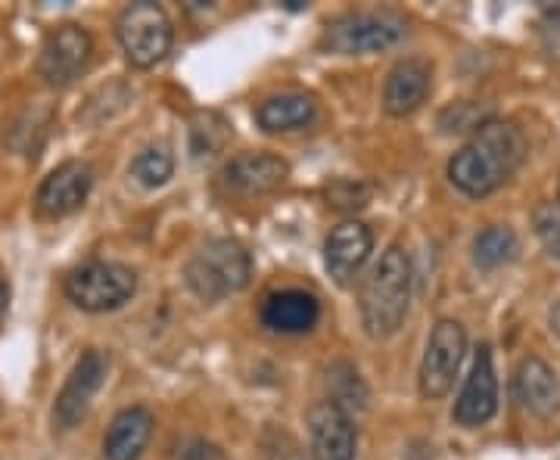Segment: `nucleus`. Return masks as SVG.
Returning <instances> with one entry per match:
<instances>
[{"mask_svg": "<svg viewBox=\"0 0 560 460\" xmlns=\"http://www.w3.org/2000/svg\"><path fill=\"white\" fill-rule=\"evenodd\" d=\"M290 175V165L275 153H241L224 165V187L241 197H259L280 187Z\"/></svg>", "mask_w": 560, "mask_h": 460, "instance_id": "2eb2a0df", "label": "nucleus"}, {"mask_svg": "<svg viewBox=\"0 0 560 460\" xmlns=\"http://www.w3.org/2000/svg\"><path fill=\"white\" fill-rule=\"evenodd\" d=\"M265 460H312L290 433H271L265 439Z\"/></svg>", "mask_w": 560, "mask_h": 460, "instance_id": "393cba45", "label": "nucleus"}, {"mask_svg": "<svg viewBox=\"0 0 560 460\" xmlns=\"http://www.w3.org/2000/svg\"><path fill=\"white\" fill-rule=\"evenodd\" d=\"M371 249H374L371 227L361 224V221H342L324 240V264H327L330 278L340 286H346L359 274L361 264L371 256Z\"/></svg>", "mask_w": 560, "mask_h": 460, "instance_id": "ddd939ff", "label": "nucleus"}, {"mask_svg": "<svg viewBox=\"0 0 560 460\" xmlns=\"http://www.w3.org/2000/svg\"><path fill=\"white\" fill-rule=\"evenodd\" d=\"M103 380H106V358L101 352H84L79 358V364L72 367L69 380L62 386L60 399H57V408H54V423L60 429H72L79 426L81 417L88 414L94 396L101 392Z\"/></svg>", "mask_w": 560, "mask_h": 460, "instance_id": "9b49d317", "label": "nucleus"}, {"mask_svg": "<svg viewBox=\"0 0 560 460\" xmlns=\"http://www.w3.org/2000/svg\"><path fill=\"white\" fill-rule=\"evenodd\" d=\"M116 35L128 62L138 69H153L172 50V22L165 16V10L150 0H140L121 10Z\"/></svg>", "mask_w": 560, "mask_h": 460, "instance_id": "423d86ee", "label": "nucleus"}, {"mask_svg": "<svg viewBox=\"0 0 560 460\" xmlns=\"http://www.w3.org/2000/svg\"><path fill=\"white\" fill-rule=\"evenodd\" d=\"M536 234L551 259L560 261V202H541L533 215Z\"/></svg>", "mask_w": 560, "mask_h": 460, "instance_id": "b1692460", "label": "nucleus"}, {"mask_svg": "<svg viewBox=\"0 0 560 460\" xmlns=\"http://www.w3.org/2000/svg\"><path fill=\"white\" fill-rule=\"evenodd\" d=\"M94 187V168L88 162H62L57 165L38 187V212L47 219H62L72 215L75 209L84 205Z\"/></svg>", "mask_w": 560, "mask_h": 460, "instance_id": "9d476101", "label": "nucleus"}, {"mask_svg": "<svg viewBox=\"0 0 560 460\" xmlns=\"http://www.w3.org/2000/svg\"><path fill=\"white\" fill-rule=\"evenodd\" d=\"M408 35V22L389 10L371 13H346L327 25L320 47L340 57H361V54H381L396 47Z\"/></svg>", "mask_w": 560, "mask_h": 460, "instance_id": "20e7f679", "label": "nucleus"}, {"mask_svg": "<svg viewBox=\"0 0 560 460\" xmlns=\"http://www.w3.org/2000/svg\"><path fill=\"white\" fill-rule=\"evenodd\" d=\"M346 193H340V190H330V200H334V205H340V209H359V205H364V200H368V187H355L352 180H342L340 184Z\"/></svg>", "mask_w": 560, "mask_h": 460, "instance_id": "a878e982", "label": "nucleus"}, {"mask_svg": "<svg viewBox=\"0 0 560 460\" xmlns=\"http://www.w3.org/2000/svg\"><path fill=\"white\" fill-rule=\"evenodd\" d=\"M327 392H330V404H337L340 411H346L349 417L352 414H361L368 411V401H371V392L361 380V374L349 364V361H334L327 367Z\"/></svg>", "mask_w": 560, "mask_h": 460, "instance_id": "aec40b11", "label": "nucleus"}, {"mask_svg": "<svg viewBox=\"0 0 560 460\" xmlns=\"http://www.w3.org/2000/svg\"><path fill=\"white\" fill-rule=\"evenodd\" d=\"M517 249H521L517 234L508 224H492V227H486V231L477 234V240H474V261L480 268H501V264L517 259Z\"/></svg>", "mask_w": 560, "mask_h": 460, "instance_id": "412c9836", "label": "nucleus"}, {"mask_svg": "<svg viewBox=\"0 0 560 460\" xmlns=\"http://www.w3.org/2000/svg\"><path fill=\"white\" fill-rule=\"evenodd\" d=\"M308 436L320 460H355L359 433L352 417L330 401H315L308 408Z\"/></svg>", "mask_w": 560, "mask_h": 460, "instance_id": "f8f14e48", "label": "nucleus"}, {"mask_svg": "<svg viewBox=\"0 0 560 460\" xmlns=\"http://www.w3.org/2000/svg\"><path fill=\"white\" fill-rule=\"evenodd\" d=\"M131 178L143 184V187H162L165 180L172 178V172H175V156H172V150L168 146H147V150H140L138 156L131 160Z\"/></svg>", "mask_w": 560, "mask_h": 460, "instance_id": "5701e85b", "label": "nucleus"}, {"mask_svg": "<svg viewBox=\"0 0 560 460\" xmlns=\"http://www.w3.org/2000/svg\"><path fill=\"white\" fill-rule=\"evenodd\" d=\"M492 119L495 116H492V106L489 103L460 101L442 109L440 128L442 134H477L482 125H489Z\"/></svg>", "mask_w": 560, "mask_h": 460, "instance_id": "4be33fe9", "label": "nucleus"}, {"mask_svg": "<svg viewBox=\"0 0 560 460\" xmlns=\"http://www.w3.org/2000/svg\"><path fill=\"white\" fill-rule=\"evenodd\" d=\"M7 302H10V286H7L3 274H0V315L7 311Z\"/></svg>", "mask_w": 560, "mask_h": 460, "instance_id": "cd10ccee", "label": "nucleus"}, {"mask_svg": "<svg viewBox=\"0 0 560 460\" xmlns=\"http://www.w3.org/2000/svg\"><path fill=\"white\" fill-rule=\"evenodd\" d=\"M184 460H231V458L221 451L219 445H212V441H194V445L187 448Z\"/></svg>", "mask_w": 560, "mask_h": 460, "instance_id": "bb28decb", "label": "nucleus"}, {"mask_svg": "<svg viewBox=\"0 0 560 460\" xmlns=\"http://www.w3.org/2000/svg\"><path fill=\"white\" fill-rule=\"evenodd\" d=\"M433 84V69L430 62L420 57H408L393 66L389 79L383 84V109L393 119H405L418 109L420 103L427 101Z\"/></svg>", "mask_w": 560, "mask_h": 460, "instance_id": "4468645a", "label": "nucleus"}, {"mask_svg": "<svg viewBox=\"0 0 560 460\" xmlns=\"http://www.w3.org/2000/svg\"><path fill=\"white\" fill-rule=\"evenodd\" d=\"M318 116V103L312 101L308 94H278V97H268L256 109V119L265 131L278 134V131H296L312 125Z\"/></svg>", "mask_w": 560, "mask_h": 460, "instance_id": "6ab92c4d", "label": "nucleus"}, {"mask_svg": "<svg viewBox=\"0 0 560 460\" xmlns=\"http://www.w3.org/2000/svg\"><path fill=\"white\" fill-rule=\"evenodd\" d=\"M91 54H94V40H91V35L81 25H72V22L60 25L40 44V79L47 81V84H54V87H62V84L79 79L81 72L88 69Z\"/></svg>", "mask_w": 560, "mask_h": 460, "instance_id": "6e6552de", "label": "nucleus"}, {"mask_svg": "<svg viewBox=\"0 0 560 460\" xmlns=\"http://www.w3.org/2000/svg\"><path fill=\"white\" fill-rule=\"evenodd\" d=\"M135 290H138L135 271L116 261H84L66 278L69 302L91 315L116 311L135 296Z\"/></svg>", "mask_w": 560, "mask_h": 460, "instance_id": "39448f33", "label": "nucleus"}, {"mask_svg": "<svg viewBox=\"0 0 560 460\" xmlns=\"http://www.w3.org/2000/svg\"><path fill=\"white\" fill-rule=\"evenodd\" d=\"M551 330L560 337V302L551 308Z\"/></svg>", "mask_w": 560, "mask_h": 460, "instance_id": "c85d7f7f", "label": "nucleus"}, {"mask_svg": "<svg viewBox=\"0 0 560 460\" xmlns=\"http://www.w3.org/2000/svg\"><path fill=\"white\" fill-rule=\"evenodd\" d=\"M320 318V302L305 290H280L261 305V323L275 333H308Z\"/></svg>", "mask_w": 560, "mask_h": 460, "instance_id": "f3484780", "label": "nucleus"}, {"mask_svg": "<svg viewBox=\"0 0 560 460\" xmlns=\"http://www.w3.org/2000/svg\"><path fill=\"white\" fill-rule=\"evenodd\" d=\"M467 352V333L458 320L442 318L430 342H427V352H423V364H420V396L430 401L445 399L455 386V377L460 370V361Z\"/></svg>", "mask_w": 560, "mask_h": 460, "instance_id": "0eeeda50", "label": "nucleus"}, {"mask_svg": "<svg viewBox=\"0 0 560 460\" xmlns=\"http://www.w3.org/2000/svg\"><path fill=\"white\" fill-rule=\"evenodd\" d=\"M526 160V141L511 121L492 119L482 125L467 146L448 162V178L467 197H489L511 178Z\"/></svg>", "mask_w": 560, "mask_h": 460, "instance_id": "f257e3e1", "label": "nucleus"}, {"mask_svg": "<svg viewBox=\"0 0 560 460\" xmlns=\"http://www.w3.org/2000/svg\"><path fill=\"white\" fill-rule=\"evenodd\" d=\"M184 278L202 302H221L249 286L253 256L237 240L219 237V240L202 243L194 252Z\"/></svg>", "mask_w": 560, "mask_h": 460, "instance_id": "7ed1b4c3", "label": "nucleus"}, {"mask_svg": "<svg viewBox=\"0 0 560 460\" xmlns=\"http://www.w3.org/2000/svg\"><path fill=\"white\" fill-rule=\"evenodd\" d=\"M150 436H153V414L147 408H125L106 429L103 455L106 460H138Z\"/></svg>", "mask_w": 560, "mask_h": 460, "instance_id": "a211bd4d", "label": "nucleus"}, {"mask_svg": "<svg viewBox=\"0 0 560 460\" xmlns=\"http://www.w3.org/2000/svg\"><path fill=\"white\" fill-rule=\"evenodd\" d=\"M495 411H499V377H495V364H492V349L480 345L477 358H474V370L455 401V423L477 429L482 423L492 421Z\"/></svg>", "mask_w": 560, "mask_h": 460, "instance_id": "1a4fd4ad", "label": "nucleus"}, {"mask_svg": "<svg viewBox=\"0 0 560 460\" xmlns=\"http://www.w3.org/2000/svg\"><path fill=\"white\" fill-rule=\"evenodd\" d=\"M415 271L401 246H389L361 286V323L371 340H389L401 330L411 305Z\"/></svg>", "mask_w": 560, "mask_h": 460, "instance_id": "f03ea898", "label": "nucleus"}, {"mask_svg": "<svg viewBox=\"0 0 560 460\" xmlns=\"http://www.w3.org/2000/svg\"><path fill=\"white\" fill-rule=\"evenodd\" d=\"M514 389H517V399H521L523 408H526L529 414L541 417V421L555 417L560 411L558 374H555L545 361L536 358V355H529V358L521 361L517 377H514Z\"/></svg>", "mask_w": 560, "mask_h": 460, "instance_id": "dca6fc26", "label": "nucleus"}]
</instances>
